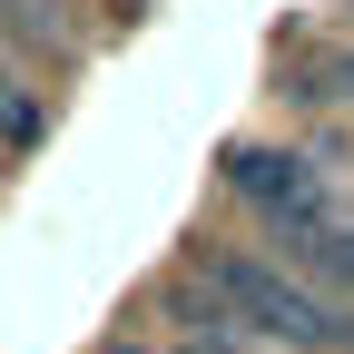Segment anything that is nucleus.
<instances>
[{
  "label": "nucleus",
  "mask_w": 354,
  "mask_h": 354,
  "mask_svg": "<svg viewBox=\"0 0 354 354\" xmlns=\"http://www.w3.org/2000/svg\"><path fill=\"white\" fill-rule=\"evenodd\" d=\"M197 295H207L236 335L276 344V354H315V344H344V354H354V305H335L325 286L286 276L276 256H246V246H197Z\"/></svg>",
  "instance_id": "obj_1"
},
{
  "label": "nucleus",
  "mask_w": 354,
  "mask_h": 354,
  "mask_svg": "<svg viewBox=\"0 0 354 354\" xmlns=\"http://www.w3.org/2000/svg\"><path fill=\"white\" fill-rule=\"evenodd\" d=\"M227 197H236V207H256L286 246H305L315 227H335L325 167H305L295 148H227Z\"/></svg>",
  "instance_id": "obj_2"
},
{
  "label": "nucleus",
  "mask_w": 354,
  "mask_h": 354,
  "mask_svg": "<svg viewBox=\"0 0 354 354\" xmlns=\"http://www.w3.org/2000/svg\"><path fill=\"white\" fill-rule=\"evenodd\" d=\"M295 256H305V276H325V286H344V295H354V216L315 227V236L295 246Z\"/></svg>",
  "instance_id": "obj_3"
},
{
  "label": "nucleus",
  "mask_w": 354,
  "mask_h": 354,
  "mask_svg": "<svg viewBox=\"0 0 354 354\" xmlns=\"http://www.w3.org/2000/svg\"><path fill=\"white\" fill-rule=\"evenodd\" d=\"M177 305H187V344H177V354H276V344L236 335V325L216 315V305H197V295H177Z\"/></svg>",
  "instance_id": "obj_4"
},
{
  "label": "nucleus",
  "mask_w": 354,
  "mask_h": 354,
  "mask_svg": "<svg viewBox=\"0 0 354 354\" xmlns=\"http://www.w3.org/2000/svg\"><path fill=\"white\" fill-rule=\"evenodd\" d=\"M0 128H10V138H30V128H39V109L20 99V79H10V59H0Z\"/></svg>",
  "instance_id": "obj_5"
},
{
  "label": "nucleus",
  "mask_w": 354,
  "mask_h": 354,
  "mask_svg": "<svg viewBox=\"0 0 354 354\" xmlns=\"http://www.w3.org/2000/svg\"><path fill=\"white\" fill-rule=\"evenodd\" d=\"M335 88H344V99H354V59H344V69H335Z\"/></svg>",
  "instance_id": "obj_6"
}]
</instances>
